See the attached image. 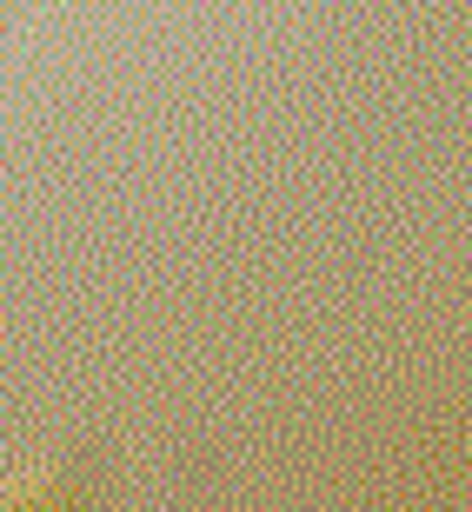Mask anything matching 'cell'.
Masks as SVG:
<instances>
[{
    "mask_svg": "<svg viewBox=\"0 0 472 512\" xmlns=\"http://www.w3.org/2000/svg\"><path fill=\"white\" fill-rule=\"evenodd\" d=\"M107 473H114L107 446L87 439L80 453H67L60 466H47V473H20L14 486L0 493V512H100Z\"/></svg>",
    "mask_w": 472,
    "mask_h": 512,
    "instance_id": "cell-1",
    "label": "cell"
},
{
    "mask_svg": "<svg viewBox=\"0 0 472 512\" xmlns=\"http://www.w3.org/2000/svg\"><path fill=\"white\" fill-rule=\"evenodd\" d=\"M7 14H14V0H0V27H7Z\"/></svg>",
    "mask_w": 472,
    "mask_h": 512,
    "instance_id": "cell-2",
    "label": "cell"
}]
</instances>
